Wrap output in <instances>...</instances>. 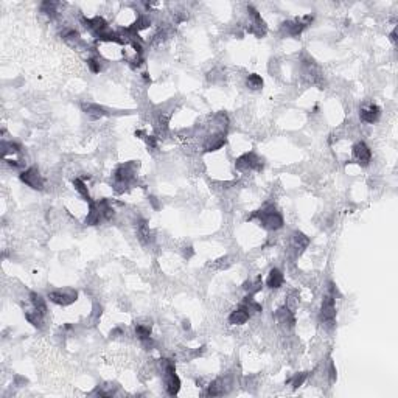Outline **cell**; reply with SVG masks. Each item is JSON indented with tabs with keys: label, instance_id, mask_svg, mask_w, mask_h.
<instances>
[{
	"label": "cell",
	"instance_id": "obj_1",
	"mask_svg": "<svg viewBox=\"0 0 398 398\" xmlns=\"http://www.w3.org/2000/svg\"><path fill=\"white\" fill-rule=\"evenodd\" d=\"M249 219H257L266 230H278L282 229L285 221L283 216L277 212V208L274 204H267L260 210H255V212L249 216Z\"/></svg>",
	"mask_w": 398,
	"mask_h": 398
},
{
	"label": "cell",
	"instance_id": "obj_2",
	"mask_svg": "<svg viewBox=\"0 0 398 398\" xmlns=\"http://www.w3.org/2000/svg\"><path fill=\"white\" fill-rule=\"evenodd\" d=\"M137 168H138V163L135 160L125 162L115 168V171H114V190H115V193H125L126 187L134 181Z\"/></svg>",
	"mask_w": 398,
	"mask_h": 398
},
{
	"label": "cell",
	"instance_id": "obj_3",
	"mask_svg": "<svg viewBox=\"0 0 398 398\" xmlns=\"http://www.w3.org/2000/svg\"><path fill=\"white\" fill-rule=\"evenodd\" d=\"M163 377H165V391L170 397L178 395L181 391V380L176 375V367L171 359H165L163 362Z\"/></svg>",
	"mask_w": 398,
	"mask_h": 398
},
{
	"label": "cell",
	"instance_id": "obj_4",
	"mask_svg": "<svg viewBox=\"0 0 398 398\" xmlns=\"http://www.w3.org/2000/svg\"><path fill=\"white\" fill-rule=\"evenodd\" d=\"M49 299L50 302L56 303V305H60V307H68V305H72L73 302H76L78 291L73 288H60V289L49 292Z\"/></svg>",
	"mask_w": 398,
	"mask_h": 398
},
{
	"label": "cell",
	"instance_id": "obj_5",
	"mask_svg": "<svg viewBox=\"0 0 398 398\" xmlns=\"http://www.w3.org/2000/svg\"><path fill=\"white\" fill-rule=\"evenodd\" d=\"M238 171H260L263 168V160L255 153H246L235 160Z\"/></svg>",
	"mask_w": 398,
	"mask_h": 398
},
{
	"label": "cell",
	"instance_id": "obj_6",
	"mask_svg": "<svg viewBox=\"0 0 398 398\" xmlns=\"http://www.w3.org/2000/svg\"><path fill=\"white\" fill-rule=\"evenodd\" d=\"M19 178L20 181L28 185L30 189L33 190H42L44 189V178H42V174L39 173L38 168H27V170H23L20 174H19Z\"/></svg>",
	"mask_w": 398,
	"mask_h": 398
},
{
	"label": "cell",
	"instance_id": "obj_7",
	"mask_svg": "<svg viewBox=\"0 0 398 398\" xmlns=\"http://www.w3.org/2000/svg\"><path fill=\"white\" fill-rule=\"evenodd\" d=\"M248 11H249V33L255 34V36H265L266 34V23L265 20L262 19V14L257 11L254 6H248Z\"/></svg>",
	"mask_w": 398,
	"mask_h": 398
},
{
	"label": "cell",
	"instance_id": "obj_8",
	"mask_svg": "<svg viewBox=\"0 0 398 398\" xmlns=\"http://www.w3.org/2000/svg\"><path fill=\"white\" fill-rule=\"evenodd\" d=\"M336 319V305H334V297L332 294H327L322 300L321 307V321L325 325H333Z\"/></svg>",
	"mask_w": 398,
	"mask_h": 398
},
{
	"label": "cell",
	"instance_id": "obj_9",
	"mask_svg": "<svg viewBox=\"0 0 398 398\" xmlns=\"http://www.w3.org/2000/svg\"><path fill=\"white\" fill-rule=\"evenodd\" d=\"M352 154H353V159L362 167H367L370 163V160H372V151H370V148L367 146L366 142L355 143L353 148H352Z\"/></svg>",
	"mask_w": 398,
	"mask_h": 398
},
{
	"label": "cell",
	"instance_id": "obj_10",
	"mask_svg": "<svg viewBox=\"0 0 398 398\" xmlns=\"http://www.w3.org/2000/svg\"><path fill=\"white\" fill-rule=\"evenodd\" d=\"M380 117H381V109L377 106V104H369V106L362 108L361 112H359L361 122L369 123V125L377 123L380 120Z\"/></svg>",
	"mask_w": 398,
	"mask_h": 398
},
{
	"label": "cell",
	"instance_id": "obj_11",
	"mask_svg": "<svg viewBox=\"0 0 398 398\" xmlns=\"http://www.w3.org/2000/svg\"><path fill=\"white\" fill-rule=\"evenodd\" d=\"M308 244H310V238L305 235V233L297 230L291 235V248H292V251H294L296 257L305 251L308 248Z\"/></svg>",
	"mask_w": 398,
	"mask_h": 398
},
{
	"label": "cell",
	"instance_id": "obj_12",
	"mask_svg": "<svg viewBox=\"0 0 398 398\" xmlns=\"http://www.w3.org/2000/svg\"><path fill=\"white\" fill-rule=\"evenodd\" d=\"M275 319H277V322L280 325L285 327V329H292V327H294V324H296V319H294V314H292V310H289L286 305L277 310Z\"/></svg>",
	"mask_w": 398,
	"mask_h": 398
},
{
	"label": "cell",
	"instance_id": "obj_13",
	"mask_svg": "<svg viewBox=\"0 0 398 398\" xmlns=\"http://www.w3.org/2000/svg\"><path fill=\"white\" fill-rule=\"evenodd\" d=\"M81 108H83L84 114L89 117L90 120H100L103 117L108 115V111L104 109L100 104H95V103H83L81 104Z\"/></svg>",
	"mask_w": 398,
	"mask_h": 398
},
{
	"label": "cell",
	"instance_id": "obj_14",
	"mask_svg": "<svg viewBox=\"0 0 398 398\" xmlns=\"http://www.w3.org/2000/svg\"><path fill=\"white\" fill-rule=\"evenodd\" d=\"M251 318V313L249 310L246 308L243 303H241V307H238L237 310H233L229 316V324L230 325H243L249 321Z\"/></svg>",
	"mask_w": 398,
	"mask_h": 398
},
{
	"label": "cell",
	"instance_id": "obj_15",
	"mask_svg": "<svg viewBox=\"0 0 398 398\" xmlns=\"http://www.w3.org/2000/svg\"><path fill=\"white\" fill-rule=\"evenodd\" d=\"M283 282H285V275L283 272L280 271V269L274 267L269 271L267 274V278H266V286L271 288V289H278L283 286Z\"/></svg>",
	"mask_w": 398,
	"mask_h": 398
},
{
	"label": "cell",
	"instance_id": "obj_16",
	"mask_svg": "<svg viewBox=\"0 0 398 398\" xmlns=\"http://www.w3.org/2000/svg\"><path fill=\"white\" fill-rule=\"evenodd\" d=\"M100 221H103L101 208H100V205H98L97 201H92L89 204V212H87V216H86V224L87 226H97V224H100Z\"/></svg>",
	"mask_w": 398,
	"mask_h": 398
},
{
	"label": "cell",
	"instance_id": "obj_17",
	"mask_svg": "<svg viewBox=\"0 0 398 398\" xmlns=\"http://www.w3.org/2000/svg\"><path fill=\"white\" fill-rule=\"evenodd\" d=\"M226 145V137H224V133H218V134H213L207 138V142L204 145V149L207 153H212V151H218L221 149L222 146Z\"/></svg>",
	"mask_w": 398,
	"mask_h": 398
},
{
	"label": "cell",
	"instance_id": "obj_18",
	"mask_svg": "<svg viewBox=\"0 0 398 398\" xmlns=\"http://www.w3.org/2000/svg\"><path fill=\"white\" fill-rule=\"evenodd\" d=\"M307 27L303 25V23L299 20V19H296V20H288V22H285L283 25H282V30L288 34V36H292V38H296V36H299V34H302V31L305 30Z\"/></svg>",
	"mask_w": 398,
	"mask_h": 398
},
{
	"label": "cell",
	"instance_id": "obj_19",
	"mask_svg": "<svg viewBox=\"0 0 398 398\" xmlns=\"http://www.w3.org/2000/svg\"><path fill=\"white\" fill-rule=\"evenodd\" d=\"M137 237L142 244H149L151 241H153V233H151L146 221H143V219L137 221Z\"/></svg>",
	"mask_w": 398,
	"mask_h": 398
},
{
	"label": "cell",
	"instance_id": "obj_20",
	"mask_svg": "<svg viewBox=\"0 0 398 398\" xmlns=\"http://www.w3.org/2000/svg\"><path fill=\"white\" fill-rule=\"evenodd\" d=\"M30 302H31V307L38 313H41L42 316L47 314V303L41 294H38V292H30Z\"/></svg>",
	"mask_w": 398,
	"mask_h": 398
},
{
	"label": "cell",
	"instance_id": "obj_21",
	"mask_svg": "<svg viewBox=\"0 0 398 398\" xmlns=\"http://www.w3.org/2000/svg\"><path fill=\"white\" fill-rule=\"evenodd\" d=\"M73 187H75V190L78 192V195L81 196L84 199V201H87V204H90L93 199L90 198V195H89V190H87V185H86V182L83 181V179H79V178H76V179H73Z\"/></svg>",
	"mask_w": 398,
	"mask_h": 398
},
{
	"label": "cell",
	"instance_id": "obj_22",
	"mask_svg": "<svg viewBox=\"0 0 398 398\" xmlns=\"http://www.w3.org/2000/svg\"><path fill=\"white\" fill-rule=\"evenodd\" d=\"M22 151V146L16 142H6V140H3L2 142V156L3 159L8 157V154H19Z\"/></svg>",
	"mask_w": 398,
	"mask_h": 398
},
{
	"label": "cell",
	"instance_id": "obj_23",
	"mask_svg": "<svg viewBox=\"0 0 398 398\" xmlns=\"http://www.w3.org/2000/svg\"><path fill=\"white\" fill-rule=\"evenodd\" d=\"M25 319H27L33 327H36V329H41V327H42V322H44V316L33 308L31 311H25Z\"/></svg>",
	"mask_w": 398,
	"mask_h": 398
},
{
	"label": "cell",
	"instance_id": "obj_24",
	"mask_svg": "<svg viewBox=\"0 0 398 398\" xmlns=\"http://www.w3.org/2000/svg\"><path fill=\"white\" fill-rule=\"evenodd\" d=\"M246 86H248L251 90H260L263 87V78L257 73H251L248 78H246Z\"/></svg>",
	"mask_w": 398,
	"mask_h": 398
},
{
	"label": "cell",
	"instance_id": "obj_25",
	"mask_svg": "<svg viewBox=\"0 0 398 398\" xmlns=\"http://www.w3.org/2000/svg\"><path fill=\"white\" fill-rule=\"evenodd\" d=\"M58 6H60L58 2H42L41 3V13H44L45 16H49L52 19L58 13Z\"/></svg>",
	"mask_w": 398,
	"mask_h": 398
},
{
	"label": "cell",
	"instance_id": "obj_26",
	"mask_svg": "<svg viewBox=\"0 0 398 398\" xmlns=\"http://www.w3.org/2000/svg\"><path fill=\"white\" fill-rule=\"evenodd\" d=\"M135 334L140 341H145V339H149L151 337V327L149 325H143V324H138L135 327Z\"/></svg>",
	"mask_w": 398,
	"mask_h": 398
},
{
	"label": "cell",
	"instance_id": "obj_27",
	"mask_svg": "<svg viewBox=\"0 0 398 398\" xmlns=\"http://www.w3.org/2000/svg\"><path fill=\"white\" fill-rule=\"evenodd\" d=\"M64 41L70 45H76L81 42V38H79V33L76 30H68L64 33Z\"/></svg>",
	"mask_w": 398,
	"mask_h": 398
},
{
	"label": "cell",
	"instance_id": "obj_28",
	"mask_svg": "<svg viewBox=\"0 0 398 398\" xmlns=\"http://www.w3.org/2000/svg\"><path fill=\"white\" fill-rule=\"evenodd\" d=\"M87 67L90 68V72L92 73H100V70H101V63L97 56H90L89 60H87Z\"/></svg>",
	"mask_w": 398,
	"mask_h": 398
},
{
	"label": "cell",
	"instance_id": "obj_29",
	"mask_svg": "<svg viewBox=\"0 0 398 398\" xmlns=\"http://www.w3.org/2000/svg\"><path fill=\"white\" fill-rule=\"evenodd\" d=\"M307 378H308V372H302V373L294 375V378H292V389L300 388V386L307 381Z\"/></svg>",
	"mask_w": 398,
	"mask_h": 398
},
{
	"label": "cell",
	"instance_id": "obj_30",
	"mask_svg": "<svg viewBox=\"0 0 398 398\" xmlns=\"http://www.w3.org/2000/svg\"><path fill=\"white\" fill-rule=\"evenodd\" d=\"M389 38H391L392 42H397V30H394V31L391 33V36H389Z\"/></svg>",
	"mask_w": 398,
	"mask_h": 398
},
{
	"label": "cell",
	"instance_id": "obj_31",
	"mask_svg": "<svg viewBox=\"0 0 398 398\" xmlns=\"http://www.w3.org/2000/svg\"><path fill=\"white\" fill-rule=\"evenodd\" d=\"M184 329H190V322L189 321H184Z\"/></svg>",
	"mask_w": 398,
	"mask_h": 398
}]
</instances>
